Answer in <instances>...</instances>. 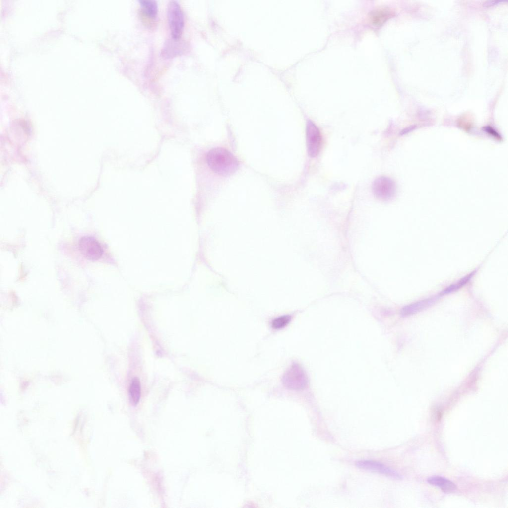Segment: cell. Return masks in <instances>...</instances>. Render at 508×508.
<instances>
[{
	"mask_svg": "<svg viewBox=\"0 0 508 508\" xmlns=\"http://www.w3.org/2000/svg\"><path fill=\"white\" fill-rule=\"evenodd\" d=\"M393 15V12L387 7H379L372 10L369 14L370 23L374 26H380Z\"/></svg>",
	"mask_w": 508,
	"mask_h": 508,
	"instance_id": "obj_8",
	"label": "cell"
},
{
	"mask_svg": "<svg viewBox=\"0 0 508 508\" xmlns=\"http://www.w3.org/2000/svg\"><path fill=\"white\" fill-rule=\"evenodd\" d=\"M372 191L374 196L381 200H388L394 195L395 184L390 178L380 176L375 179L372 184Z\"/></svg>",
	"mask_w": 508,
	"mask_h": 508,
	"instance_id": "obj_5",
	"label": "cell"
},
{
	"mask_svg": "<svg viewBox=\"0 0 508 508\" xmlns=\"http://www.w3.org/2000/svg\"><path fill=\"white\" fill-rule=\"evenodd\" d=\"M178 41L172 39L166 43L162 50L163 56L170 58L181 54L183 50V44Z\"/></svg>",
	"mask_w": 508,
	"mask_h": 508,
	"instance_id": "obj_10",
	"label": "cell"
},
{
	"mask_svg": "<svg viewBox=\"0 0 508 508\" xmlns=\"http://www.w3.org/2000/svg\"><path fill=\"white\" fill-rule=\"evenodd\" d=\"M472 275L473 273H471L470 275H468L465 276L457 283L454 284L452 285H450L449 287H447L446 289H445V290H444L443 292V293L444 294H446L458 289L463 285H465L467 282V281L469 280Z\"/></svg>",
	"mask_w": 508,
	"mask_h": 508,
	"instance_id": "obj_15",
	"label": "cell"
},
{
	"mask_svg": "<svg viewBox=\"0 0 508 508\" xmlns=\"http://www.w3.org/2000/svg\"><path fill=\"white\" fill-rule=\"evenodd\" d=\"M282 382L286 387L299 390L307 386L308 378L302 367L297 363H294L284 373Z\"/></svg>",
	"mask_w": 508,
	"mask_h": 508,
	"instance_id": "obj_2",
	"label": "cell"
},
{
	"mask_svg": "<svg viewBox=\"0 0 508 508\" xmlns=\"http://www.w3.org/2000/svg\"><path fill=\"white\" fill-rule=\"evenodd\" d=\"M79 248L82 255L91 260H96L102 255L103 250L100 244L92 237H82L79 241Z\"/></svg>",
	"mask_w": 508,
	"mask_h": 508,
	"instance_id": "obj_7",
	"label": "cell"
},
{
	"mask_svg": "<svg viewBox=\"0 0 508 508\" xmlns=\"http://www.w3.org/2000/svg\"><path fill=\"white\" fill-rule=\"evenodd\" d=\"M306 135L308 154L311 157H315L321 149L322 138L320 130L311 121L307 122Z\"/></svg>",
	"mask_w": 508,
	"mask_h": 508,
	"instance_id": "obj_4",
	"label": "cell"
},
{
	"mask_svg": "<svg viewBox=\"0 0 508 508\" xmlns=\"http://www.w3.org/2000/svg\"><path fill=\"white\" fill-rule=\"evenodd\" d=\"M209 168L218 175L227 176L233 174L238 169L237 159L228 150L223 148L210 150L206 155Z\"/></svg>",
	"mask_w": 508,
	"mask_h": 508,
	"instance_id": "obj_1",
	"label": "cell"
},
{
	"mask_svg": "<svg viewBox=\"0 0 508 508\" xmlns=\"http://www.w3.org/2000/svg\"><path fill=\"white\" fill-rule=\"evenodd\" d=\"M129 396L132 404L136 405L138 403L141 396L140 382L137 377H134L132 380L129 389Z\"/></svg>",
	"mask_w": 508,
	"mask_h": 508,
	"instance_id": "obj_12",
	"label": "cell"
},
{
	"mask_svg": "<svg viewBox=\"0 0 508 508\" xmlns=\"http://www.w3.org/2000/svg\"><path fill=\"white\" fill-rule=\"evenodd\" d=\"M291 319V316L289 315H284L278 317L272 321V327L276 329L283 328L289 324Z\"/></svg>",
	"mask_w": 508,
	"mask_h": 508,
	"instance_id": "obj_14",
	"label": "cell"
},
{
	"mask_svg": "<svg viewBox=\"0 0 508 508\" xmlns=\"http://www.w3.org/2000/svg\"><path fill=\"white\" fill-rule=\"evenodd\" d=\"M138 2L145 15L151 19L156 18L158 15V5L156 1L140 0Z\"/></svg>",
	"mask_w": 508,
	"mask_h": 508,
	"instance_id": "obj_11",
	"label": "cell"
},
{
	"mask_svg": "<svg viewBox=\"0 0 508 508\" xmlns=\"http://www.w3.org/2000/svg\"><path fill=\"white\" fill-rule=\"evenodd\" d=\"M427 481L430 484L439 487L444 493H452L455 491L457 488L453 482L442 476H431L427 479Z\"/></svg>",
	"mask_w": 508,
	"mask_h": 508,
	"instance_id": "obj_9",
	"label": "cell"
},
{
	"mask_svg": "<svg viewBox=\"0 0 508 508\" xmlns=\"http://www.w3.org/2000/svg\"><path fill=\"white\" fill-rule=\"evenodd\" d=\"M356 466L360 469L381 474L395 479H402V476L397 471L377 461L360 460L356 462Z\"/></svg>",
	"mask_w": 508,
	"mask_h": 508,
	"instance_id": "obj_6",
	"label": "cell"
},
{
	"mask_svg": "<svg viewBox=\"0 0 508 508\" xmlns=\"http://www.w3.org/2000/svg\"><path fill=\"white\" fill-rule=\"evenodd\" d=\"M434 300V298L425 299L404 307L402 309L401 314L403 316L410 315L427 307L431 304Z\"/></svg>",
	"mask_w": 508,
	"mask_h": 508,
	"instance_id": "obj_13",
	"label": "cell"
},
{
	"mask_svg": "<svg viewBox=\"0 0 508 508\" xmlns=\"http://www.w3.org/2000/svg\"><path fill=\"white\" fill-rule=\"evenodd\" d=\"M167 19L172 39L179 40L183 33L184 18L179 4L175 0L169 2L167 7Z\"/></svg>",
	"mask_w": 508,
	"mask_h": 508,
	"instance_id": "obj_3",
	"label": "cell"
}]
</instances>
